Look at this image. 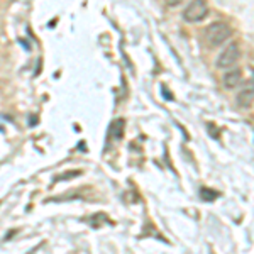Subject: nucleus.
Returning <instances> with one entry per match:
<instances>
[{"label": "nucleus", "instance_id": "obj_3", "mask_svg": "<svg viewBox=\"0 0 254 254\" xmlns=\"http://www.w3.org/2000/svg\"><path fill=\"white\" fill-rule=\"evenodd\" d=\"M241 58V48L237 43H231L227 48L222 49V53L219 55V58L215 61V66L220 68V69H227L239 61Z\"/></svg>", "mask_w": 254, "mask_h": 254}, {"label": "nucleus", "instance_id": "obj_8", "mask_svg": "<svg viewBox=\"0 0 254 254\" xmlns=\"http://www.w3.org/2000/svg\"><path fill=\"white\" fill-rule=\"evenodd\" d=\"M183 0H165V3H166V7H176V5H180Z\"/></svg>", "mask_w": 254, "mask_h": 254}, {"label": "nucleus", "instance_id": "obj_2", "mask_svg": "<svg viewBox=\"0 0 254 254\" xmlns=\"http://www.w3.org/2000/svg\"><path fill=\"white\" fill-rule=\"evenodd\" d=\"M208 15V5L205 0H191L183 10V19L187 22H200Z\"/></svg>", "mask_w": 254, "mask_h": 254}, {"label": "nucleus", "instance_id": "obj_7", "mask_svg": "<svg viewBox=\"0 0 254 254\" xmlns=\"http://www.w3.org/2000/svg\"><path fill=\"white\" fill-rule=\"evenodd\" d=\"M200 195H202V200H207V202H212V200H215L219 193L214 190H208V188H202L200 190Z\"/></svg>", "mask_w": 254, "mask_h": 254}, {"label": "nucleus", "instance_id": "obj_5", "mask_svg": "<svg viewBox=\"0 0 254 254\" xmlns=\"http://www.w3.org/2000/svg\"><path fill=\"white\" fill-rule=\"evenodd\" d=\"M224 87L227 90H234L243 83V71L241 69H232V71L224 75Z\"/></svg>", "mask_w": 254, "mask_h": 254}, {"label": "nucleus", "instance_id": "obj_4", "mask_svg": "<svg viewBox=\"0 0 254 254\" xmlns=\"http://www.w3.org/2000/svg\"><path fill=\"white\" fill-rule=\"evenodd\" d=\"M237 105L241 109H249L254 104V80H249L244 83L241 92L237 93Z\"/></svg>", "mask_w": 254, "mask_h": 254}, {"label": "nucleus", "instance_id": "obj_6", "mask_svg": "<svg viewBox=\"0 0 254 254\" xmlns=\"http://www.w3.org/2000/svg\"><path fill=\"white\" fill-rule=\"evenodd\" d=\"M124 121H122V119H119V121H116L112 124V127H110V130H112V136L116 137V139H119V137H122V134H124Z\"/></svg>", "mask_w": 254, "mask_h": 254}, {"label": "nucleus", "instance_id": "obj_1", "mask_svg": "<svg viewBox=\"0 0 254 254\" xmlns=\"http://www.w3.org/2000/svg\"><path fill=\"white\" fill-rule=\"evenodd\" d=\"M232 36V29L225 22H212L205 29V39L210 46H220Z\"/></svg>", "mask_w": 254, "mask_h": 254}]
</instances>
